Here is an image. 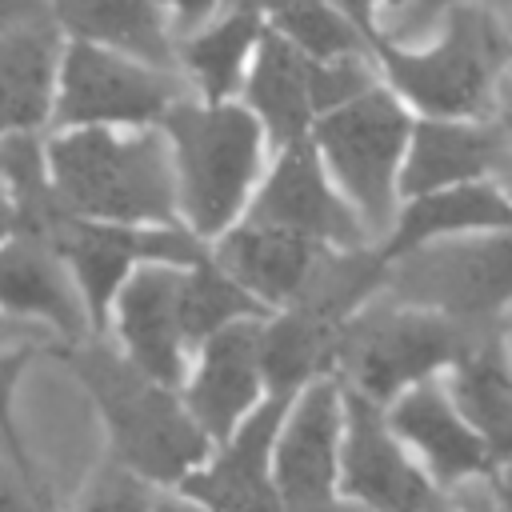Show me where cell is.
Masks as SVG:
<instances>
[{"label": "cell", "mask_w": 512, "mask_h": 512, "mask_svg": "<svg viewBox=\"0 0 512 512\" xmlns=\"http://www.w3.org/2000/svg\"><path fill=\"white\" fill-rule=\"evenodd\" d=\"M72 368L108 420L116 464L148 484L176 488L208 464V432L196 424L188 404L172 396V388L156 384L132 360L116 356L104 344L80 348L72 356Z\"/></svg>", "instance_id": "obj_1"}, {"label": "cell", "mask_w": 512, "mask_h": 512, "mask_svg": "<svg viewBox=\"0 0 512 512\" xmlns=\"http://www.w3.org/2000/svg\"><path fill=\"white\" fill-rule=\"evenodd\" d=\"M60 196L72 212L108 220H172V172L156 136L116 140L76 132L52 144Z\"/></svg>", "instance_id": "obj_2"}, {"label": "cell", "mask_w": 512, "mask_h": 512, "mask_svg": "<svg viewBox=\"0 0 512 512\" xmlns=\"http://www.w3.org/2000/svg\"><path fill=\"white\" fill-rule=\"evenodd\" d=\"M488 324H464L444 316H416L396 308H372L336 332V364L368 400L392 396L400 384L432 372L444 360H464Z\"/></svg>", "instance_id": "obj_3"}, {"label": "cell", "mask_w": 512, "mask_h": 512, "mask_svg": "<svg viewBox=\"0 0 512 512\" xmlns=\"http://www.w3.org/2000/svg\"><path fill=\"white\" fill-rule=\"evenodd\" d=\"M184 168V208L200 232L232 220L256 172V120L244 108H172L164 116Z\"/></svg>", "instance_id": "obj_4"}, {"label": "cell", "mask_w": 512, "mask_h": 512, "mask_svg": "<svg viewBox=\"0 0 512 512\" xmlns=\"http://www.w3.org/2000/svg\"><path fill=\"white\" fill-rule=\"evenodd\" d=\"M512 56V36L492 20L488 8H456L448 36L428 56H404L384 48L392 80L428 112H484L496 64Z\"/></svg>", "instance_id": "obj_5"}, {"label": "cell", "mask_w": 512, "mask_h": 512, "mask_svg": "<svg viewBox=\"0 0 512 512\" xmlns=\"http://www.w3.org/2000/svg\"><path fill=\"white\" fill-rule=\"evenodd\" d=\"M392 296L444 308L452 320L484 324L512 296V232L500 240L440 244L396 264Z\"/></svg>", "instance_id": "obj_6"}, {"label": "cell", "mask_w": 512, "mask_h": 512, "mask_svg": "<svg viewBox=\"0 0 512 512\" xmlns=\"http://www.w3.org/2000/svg\"><path fill=\"white\" fill-rule=\"evenodd\" d=\"M404 132L408 120L384 92H368L320 124V144L344 188L364 208L368 228H384L392 216V164L400 156Z\"/></svg>", "instance_id": "obj_7"}, {"label": "cell", "mask_w": 512, "mask_h": 512, "mask_svg": "<svg viewBox=\"0 0 512 512\" xmlns=\"http://www.w3.org/2000/svg\"><path fill=\"white\" fill-rule=\"evenodd\" d=\"M336 436H340V396L332 384H312L284 428L272 452V484L284 512H320L332 504L336 484Z\"/></svg>", "instance_id": "obj_8"}, {"label": "cell", "mask_w": 512, "mask_h": 512, "mask_svg": "<svg viewBox=\"0 0 512 512\" xmlns=\"http://www.w3.org/2000/svg\"><path fill=\"white\" fill-rule=\"evenodd\" d=\"M344 492L372 512H448V500H440L432 484L404 460L376 404L360 392H348Z\"/></svg>", "instance_id": "obj_9"}, {"label": "cell", "mask_w": 512, "mask_h": 512, "mask_svg": "<svg viewBox=\"0 0 512 512\" xmlns=\"http://www.w3.org/2000/svg\"><path fill=\"white\" fill-rule=\"evenodd\" d=\"M56 248L72 260L80 288L88 296L92 320L96 328L104 324V308L112 300V292L120 288L124 272L132 260H172V264H208L204 248L176 228L164 232H128V228H104V224H84L80 216L68 220V228L60 232Z\"/></svg>", "instance_id": "obj_10"}, {"label": "cell", "mask_w": 512, "mask_h": 512, "mask_svg": "<svg viewBox=\"0 0 512 512\" xmlns=\"http://www.w3.org/2000/svg\"><path fill=\"white\" fill-rule=\"evenodd\" d=\"M180 92L172 76L132 68L108 52H96L88 44L68 48L64 64V96H60V120L68 124H96V120H152L168 108V100Z\"/></svg>", "instance_id": "obj_11"}, {"label": "cell", "mask_w": 512, "mask_h": 512, "mask_svg": "<svg viewBox=\"0 0 512 512\" xmlns=\"http://www.w3.org/2000/svg\"><path fill=\"white\" fill-rule=\"evenodd\" d=\"M284 416H288L284 396H272L268 404H260L232 432V440H224L220 452L200 472H192L176 492H184L188 500H196L212 512H248L256 500L276 492L272 452H276V436L284 428Z\"/></svg>", "instance_id": "obj_12"}, {"label": "cell", "mask_w": 512, "mask_h": 512, "mask_svg": "<svg viewBox=\"0 0 512 512\" xmlns=\"http://www.w3.org/2000/svg\"><path fill=\"white\" fill-rule=\"evenodd\" d=\"M120 336L128 360L164 388L184 380V276L140 268L120 292Z\"/></svg>", "instance_id": "obj_13"}, {"label": "cell", "mask_w": 512, "mask_h": 512, "mask_svg": "<svg viewBox=\"0 0 512 512\" xmlns=\"http://www.w3.org/2000/svg\"><path fill=\"white\" fill-rule=\"evenodd\" d=\"M260 336L264 328L240 320L216 332L204 344V360L196 380L188 384V412L208 432V440H232V432L252 416L260 392Z\"/></svg>", "instance_id": "obj_14"}, {"label": "cell", "mask_w": 512, "mask_h": 512, "mask_svg": "<svg viewBox=\"0 0 512 512\" xmlns=\"http://www.w3.org/2000/svg\"><path fill=\"white\" fill-rule=\"evenodd\" d=\"M252 224L260 228H280L296 232L308 240H336V244H356L360 228L348 216V208L324 188V176L308 152V144H292L272 172L268 188L260 192L252 208Z\"/></svg>", "instance_id": "obj_15"}, {"label": "cell", "mask_w": 512, "mask_h": 512, "mask_svg": "<svg viewBox=\"0 0 512 512\" xmlns=\"http://www.w3.org/2000/svg\"><path fill=\"white\" fill-rule=\"evenodd\" d=\"M320 252L308 236L280 228H240L224 240L220 264L236 276V284L252 288L264 300H296L316 268Z\"/></svg>", "instance_id": "obj_16"}, {"label": "cell", "mask_w": 512, "mask_h": 512, "mask_svg": "<svg viewBox=\"0 0 512 512\" xmlns=\"http://www.w3.org/2000/svg\"><path fill=\"white\" fill-rule=\"evenodd\" d=\"M0 304L20 316H40L68 340H80L88 320L68 288L56 256L40 240H16L0 252Z\"/></svg>", "instance_id": "obj_17"}, {"label": "cell", "mask_w": 512, "mask_h": 512, "mask_svg": "<svg viewBox=\"0 0 512 512\" xmlns=\"http://www.w3.org/2000/svg\"><path fill=\"white\" fill-rule=\"evenodd\" d=\"M392 428H396L404 440H412V444L428 456L432 472H436L440 480H448V484L472 480V476H480V472L488 468V448L480 444L476 432H468V428L456 420V412L448 408V400H444L436 388H416V392H408V396L392 408Z\"/></svg>", "instance_id": "obj_18"}, {"label": "cell", "mask_w": 512, "mask_h": 512, "mask_svg": "<svg viewBox=\"0 0 512 512\" xmlns=\"http://www.w3.org/2000/svg\"><path fill=\"white\" fill-rule=\"evenodd\" d=\"M508 160H512V136L504 128L476 132V128L424 124L416 132V148L404 172V192H432L448 180H464Z\"/></svg>", "instance_id": "obj_19"}, {"label": "cell", "mask_w": 512, "mask_h": 512, "mask_svg": "<svg viewBox=\"0 0 512 512\" xmlns=\"http://www.w3.org/2000/svg\"><path fill=\"white\" fill-rule=\"evenodd\" d=\"M56 32L52 24L0 32V128L28 132L44 120L52 88Z\"/></svg>", "instance_id": "obj_20"}, {"label": "cell", "mask_w": 512, "mask_h": 512, "mask_svg": "<svg viewBox=\"0 0 512 512\" xmlns=\"http://www.w3.org/2000/svg\"><path fill=\"white\" fill-rule=\"evenodd\" d=\"M312 68L288 40L280 36H264L248 96L260 108V116L268 120L272 136L280 144H300V132L308 124V116L316 112L312 100Z\"/></svg>", "instance_id": "obj_21"}, {"label": "cell", "mask_w": 512, "mask_h": 512, "mask_svg": "<svg viewBox=\"0 0 512 512\" xmlns=\"http://www.w3.org/2000/svg\"><path fill=\"white\" fill-rule=\"evenodd\" d=\"M456 396L464 416L484 432L496 456H512V372L504 364L492 328L468 348L456 372Z\"/></svg>", "instance_id": "obj_22"}, {"label": "cell", "mask_w": 512, "mask_h": 512, "mask_svg": "<svg viewBox=\"0 0 512 512\" xmlns=\"http://www.w3.org/2000/svg\"><path fill=\"white\" fill-rule=\"evenodd\" d=\"M56 12L80 36L120 44L160 68L172 64V44L152 0H56Z\"/></svg>", "instance_id": "obj_23"}, {"label": "cell", "mask_w": 512, "mask_h": 512, "mask_svg": "<svg viewBox=\"0 0 512 512\" xmlns=\"http://www.w3.org/2000/svg\"><path fill=\"white\" fill-rule=\"evenodd\" d=\"M336 324H324L308 312H292L264 328L260 336V372L272 396H292L320 364L336 356Z\"/></svg>", "instance_id": "obj_24"}, {"label": "cell", "mask_w": 512, "mask_h": 512, "mask_svg": "<svg viewBox=\"0 0 512 512\" xmlns=\"http://www.w3.org/2000/svg\"><path fill=\"white\" fill-rule=\"evenodd\" d=\"M476 224H512V204H504L496 192L488 188H460V192H440V196H420L408 212L404 224L396 232V240L388 244V256L448 232V228H476Z\"/></svg>", "instance_id": "obj_25"}, {"label": "cell", "mask_w": 512, "mask_h": 512, "mask_svg": "<svg viewBox=\"0 0 512 512\" xmlns=\"http://www.w3.org/2000/svg\"><path fill=\"white\" fill-rule=\"evenodd\" d=\"M380 280H384V260L380 256H368V252L328 256V252H320L304 292L296 296V312H308V316H316L324 324H336Z\"/></svg>", "instance_id": "obj_26"}, {"label": "cell", "mask_w": 512, "mask_h": 512, "mask_svg": "<svg viewBox=\"0 0 512 512\" xmlns=\"http://www.w3.org/2000/svg\"><path fill=\"white\" fill-rule=\"evenodd\" d=\"M256 296L244 292V284L228 280L212 264H200L192 276H184V336L188 340H212L216 332L240 324V316H256Z\"/></svg>", "instance_id": "obj_27"}, {"label": "cell", "mask_w": 512, "mask_h": 512, "mask_svg": "<svg viewBox=\"0 0 512 512\" xmlns=\"http://www.w3.org/2000/svg\"><path fill=\"white\" fill-rule=\"evenodd\" d=\"M256 12H236L228 16L220 28L204 32L200 40L188 44V64L196 68V76L204 80V88L212 96H224L232 84H236V68L256 36Z\"/></svg>", "instance_id": "obj_28"}, {"label": "cell", "mask_w": 512, "mask_h": 512, "mask_svg": "<svg viewBox=\"0 0 512 512\" xmlns=\"http://www.w3.org/2000/svg\"><path fill=\"white\" fill-rule=\"evenodd\" d=\"M280 28L312 56H348L360 48V36L348 20H340L328 4H304V8H292L280 16Z\"/></svg>", "instance_id": "obj_29"}, {"label": "cell", "mask_w": 512, "mask_h": 512, "mask_svg": "<svg viewBox=\"0 0 512 512\" xmlns=\"http://www.w3.org/2000/svg\"><path fill=\"white\" fill-rule=\"evenodd\" d=\"M72 512H156V496L152 484L140 480L136 472H128L124 464H108L80 496V504Z\"/></svg>", "instance_id": "obj_30"}, {"label": "cell", "mask_w": 512, "mask_h": 512, "mask_svg": "<svg viewBox=\"0 0 512 512\" xmlns=\"http://www.w3.org/2000/svg\"><path fill=\"white\" fill-rule=\"evenodd\" d=\"M0 512H48L16 440L0 444Z\"/></svg>", "instance_id": "obj_31"}, {"label": "cell", "mask_w": 512, "mask_h": 512, "mask_svg": "<svg viewBox=\"0 0 512 512\" xmlns=\"http://www.w3.org/2000/svg\"><path fill=\"white\" fill-rule=\"evenodd\" d=\"M372 88V76L360 60H336V64H316L312 68V100L316 108H332L340 100H352V96H368Z\"/></svg>", "instance_id": "obj_32"}, {"label": "cell", "mask_w": 512, "mask_h": 512, "mask_svg": "<svg viewBox=\"0 0 512 512\" xmlns=\"http://www.w3.org/2000/svg\"><path fill=\"white\" fill-rule=\"evenodd\" d=\"M456 0H392L384 12V32L392 40H420Z\"/></svg>", "instance_id": "obj_33"}, {"label": "cell", "mask_w": 512, "mask_h": 512, "mask_svg": "<svg viewBox=\"0 0 512 512\" xmlns=\"http://www.w3.org/2000/svg\"><path fill=\"white\" fill-rule=\"evenodd\" d=\"M40 24H48L44 0H0V32L40 28Z\"/></svg>", "instance_id": "obj_34"}, {"label": "cell", "mask_w": 512, "mask_h": 512, "mask_svg": "<svg viewBox=\"0 0 512 512\" xmlns=\"http://www.w3.org/2000/svg\"><path fill=\"white\" fill-rule=\"evenodd\" d=\"M28 360V348L24 352H0V432L12 436V424H8V400H12V388H16V376ZM16 440V436H12Z\"/></svg>", "instance_id": "obj_35"}, {"label": "cell", "mask_w": 512, "mask_h": 512, "mask_svg": "<svg viewBox=\"0 0 512 512\" xmlns=\"http://www.w3.org/2000/svg\"><path fill=\"white\" fill-rule=\"evenodd\" d=\"M44 340H48L44 328H36V324H28V320L0 316V348H16V352H24L28 344H44Z\"/></svg>", "instance_id": "obj_36"}, {"label": "cell", "mask_w": 512, "mask_h": 512, "mask_svg": "<svg viewBox=\"0 0 512 512\" xmlns=\"http://www.w3.org/2000/svg\"><path fill=\"white\" fill-rule=\"evenodd\" d=\"M172 4H176V12H180V24L192 28V24H200L220 0H172Z\"/></svg>", "instance_id": "obj_37"}, {"label": "cell", "mask_w": 512, "mask_h": 512, "mask_svg": "<svg viewBox=\"0 0 512 512\" xmlns=\"http://www.w3.org/2000/svg\"><path fill=\"white\" fill-rule=\"evenodd\" d=\"M240 12H260V8H272L276 16L292 12V8H304V4H316V0H232Z\"/></svg>", "instance_id": "obj_38"}, {"label": "cell", "mask_w": 512, "mask_h": 512, "mask_svg": "<svg viewBox=\"0 0 512 512\" xmlns=\"http://www.w3.org/2000/svg\"><path fill=\"white\" fill-rule=\"evenodd\" d=\"M156 512H212V508H204V504L188 500L184 492H176V496H156Z\"/></svg>", "instance_id": "obj_39"}, {"label": "cell", "mask_w": 512, "mask_h": 512, "mask_svg": "<svg viewBox=\"0 0 512 512\" xmlns=\"http://www.w3.org/2000/svg\"><path fill=\"white\" fill-rule=\"evenodd\" d=\"M12 228H16V204H8L4 192H0V236L12 232Z\"/></svg>", "instance_id": "obj_40"}, {"label": "cell", "mask_w": 512, "mask_h": 512, "mask_svg": "<svg viewBox=\"0 0 512 512\" xmlns=\"http://www.w3.org/2000/svg\"><path fill=\"white\" fill-rule=\"evenodd\" d=\"M500 120H504V132L512 136V84H504V96H500Z\"/></svg>", "instance_id": "obj_41"}, {"label": "cell", "mask_w": 512, "mask_h": 512, "mask_svg": "<svg viewBox=\"0 0 512 512\" xmlns=\"http://www.w3.org/2000/svg\"><path fill=\"white\" fill-rule=\"evenodd\" d=\"M500 512H512V464H508V472H504V480H500Z\"/></svg>", "instance_id": "obj_42"}, {"label": "cell", "mask_w": 512, "mask_h": 512, "mask_svg": "<svg viewBox=\"0 0 512 512\" xmlns=\"http://www.w3.org/2000/svg\"><path fill=\"white\" fill-rule=\"evenodd\" d=\"M344 4H348V12H352L360 24H368V4H372V0H344Z\"/></svg>", "instance_id": "obj_43"}, {"label": "cell", "mask_w": 512, "mask_h": 512, "mask_svg": "<svg viewBox=\"0 0 512 512\" xmlns=\"http://www.w3.org/2000/svg\"><path fill=\"white\" fill-rule=\"evenodd\" d=\"M488 8H512V0H488Z\"/></svg>", "instance_id": "obj_44"}]
</instances>
